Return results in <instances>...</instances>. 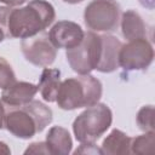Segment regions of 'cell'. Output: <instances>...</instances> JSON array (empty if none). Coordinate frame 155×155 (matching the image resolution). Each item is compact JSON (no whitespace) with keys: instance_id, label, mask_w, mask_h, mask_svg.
Listing matches in <instances>:
<instances>
[{"instance_id":"cell-7","label":"cell","mask_w":155,"mask_h":155,"mask_svg":"<svg viewBox=\"0 0 155 155\" xmlns=\"http://www.w3.org/2000/svg\"><path fill=\"white\" fill-rule=\"evenodd\" d=\"M154 59V48L147 39H136L122 44L119 52V67L130 70H145Z\"/></svg>"},{"instance_id":"cell-16","label":"cell","mask_w":155,"mask_h":155,"mask_svg":"<svg viewBox=\"0 0 155 155\" xmlns=\"http://www.w3.org/2000/svg\"><path fill=\"white\" fill-rule=\"evenodd\" d=\"M155 149V132L148 131L144 134L131 139V153L145 155L153 154Z\"/></svg>"},{"instance_id":"cell-9","label":"cell","mask_w":155,"mask_h":155,"mask_svg":"<svg viewBox=\"0 0 155 155\" xmlns=\"http://www.w3.org/2000/svg\"><path fill=\"white\" fill-rule=\"evenodd\" d=\"M82 28L71 21H59L48 31V39L56 48H73L84 39Z\"/></svg>"},{"instance_id":"cell-21","label":"cell","mask_w":155,"mask_h":155,"mask_svg":"<svg viewBox=\"0 0 155 155\" xmlns=\"http://www.w3.org/2000/svg\"><path fill=\"white\" fill-rule=\"evenodd\" d=\"M29 0H0V2L7 5V6H19V5H23L24 2H27Z\"/></svg>"},{"instance_id":"cell-8","label":"cell","mask_w":155,"mask_h":155,"mask_svg":"<svg viewBox=\"0 0 155 155\" xmlns=\"http://www.w3.org/2000/svg\"><path fill=\"white\" fill-rule=\"evenodd\" d=\"M21 48L24 58L36 67H48L57 57V48L51 44L48 34L44 31L23 39Z\"/></svg>"},{"instance_id":"cell-22","label":"cell","mask_w":155,"mask_h":155,"mask_svg":"<svg viewBox=\"0 0 155 155\" xmlns=\"http://www.w3.org/2000/svg\"><path fill=\"white\" fill-rule=\"evenodd\" d=\"M5 108L2 105V102H0V130L4 127V119H5Z\"/></svg>"},{"instance_id":"cell-5","label":"cell","mask_w":155,"mask_h":155,"mask_svg":"<svg viewBox=\"0 0 155 155\" xmlns=\"http://www.w3.org/2000/svg\"><path fill=\"white\" fill-rule=\"evenodd\" d=\"M121 8L116 0H92L84 11L85 24L91 31L109 33L117 29Z\"/></svg>"},{"instance_id":"cell-4","label":"cell","mask_w":155,"mask_h":155,"mask_svg":"<svg viewBox=\"0 0 155 155\" xmlns=\"http://www.w3.org/2000/svg\"><path fill=\"white\" fill-rule=\"evenodd\" d=\"M113 113L104 103L87 107L73 122V132L80 143H96L111 126Z\"/></svg>"},{"instance_id":"cell-14","label":"cell","mask_w":155,"mask_h":155,"mask_svg":"<svg viewBox=\"0 0 155 155\" xmlns=\"http://www.w3.org/2000/svg\"><path fill=\"white\" fill-rule=\"evenodd\" d=\"M131 137L125 132L114 128L101 145L102 154L105 155H127L131 154Z\"/></svg>"},{"instance_id":"cell-20","label":"cell","mask_w":155,"mask_h":155,"mask_svg":"<svg viewBox=\"0 0 155 155\" xmlns=\"http://www.w3.org/2000/svg\"><path fill=\"white\" fill-rule=\"evenodd\" d=\"M74 154H102L101 148L94 143H81V145L74 151Z\"/></svg>"},{"instance_id":"cell-23","label":"cell","mask_w":155,"mask_h":155,"mask_svg":"<svg viewBox=\"0 0 155 155\" xmlns=\"http://www.w3.org/2000/svg\"><path fill=\"white\" fill-rule=\"evenodd\" d=\"M140 5L144 6V7H148V8H154V0H139Z\"/></svg>"},{"instance_id":"cell-15","label":"cell","mask_w":155,"mask_h":155,"mask_svg":"<svg viewBox=\"0 0 155 155\" xmlns=\"http://www.w3.org/2000/svg\"><path fill=\"white\" fill-rule=\"evenodd\" d=\"M61 82V70L51 68H45L42 70L38 87L44 101L48 103L56 102Z\"/></svg>"},{"instance_id":"cell-6","label":"cell","mask_w":155,"mask_h":155,"mask_svg":"<svg viewBox=\"0 0 155 155\" xmlns=\"http://www.w3.org/2000/svg\"><path fill=\"white\" fill-rule=\"evenodd\" d=\"M101 54V35L94 31H87L82 41L67 50V61L70 68L79 75L90 74L96 69Z\"/></svg>"},{"instance_id":"cell-1","label":"cell","mask_w":155,"mask_h":155,"mask_svg":"<svg viewBox=\"0 0 155 155\" xmlns=\"http://www.w3.org/2000/svg\"><path fill=\"white\" fill-rule=\"evenodd\" d=\"M56 18L54 7L46 0H31L24 7L0 6V29L6 38L27 39L48 28Z\"/></svg>"},{"instance_id":"cell-3","label":"cell","mask_w":155,"mask_h":155,"mask_svg":"<svg viewBox=\"0 0 155 155\" xmlns=\"http://www.w3.org/2000/svg\"><path fill=\"white\" fill-rule=\"evenodd\" d=\"M102 92V82L91 74L68 78L61 82L56 102L63 110L87 108L99 102Z\"/></svg>"},{"instance_id":"cell-13","label":"cell","mask_w":155,"mask_h":155,"mask_svg":"<svg viewBox=\"0 0 155 155\" xmlns=\"http://www.w3.org/2000/svg\"><path fill=\"white\" fill-rule=\"evenodd\" d=\"M46 145L52 155H68L73 148V140L68 130L61 126H53L46 134Z\"/></svg>"},{"instance_id":"cell-19","label":"cell","mask_w":155,"mask_h":155,"mask_svg":"<svg viewBox=\"0 0 155 155\" xmlns=\"http://www.w3.org/2000/svg\"><path fill=\"white\" fill-rule=\"evenodd\" d=\"M24 154H50L46 142H34L29 144V147L25 149Z\"/></svg>"},{"instance_id":"cell-25","label":"cell","mask_w":155,"mask_h":155,"mask_svg":"<svg viewBox=\"0 0 155 155\" xmlns=\"http://www.w3.org/2000/svg\"><path fill=\"white\" fill-rule=\"evenodd\" d=\"M5 38H6V36H5V33H4V31L0 29V42H1V41H2Z\"/></svg>"},{"instance_id":"cell-24","label":"cell","mask_w":155,"mask_h":155,"mask_svg":"<svg viewBox=\"0 0 155 155\" xmlns=\"http://www.w3.org/2000/svg\"><path fill=\"white\" fill-rule=\"evenodd\" d=\"M63 1L67 2V4H79V2H81L84 0H63Z\"/></svg>"},{"instance_id":"cell-12","label":"cell","mask_w":155,"mask_h":155,"mask_svg":"<svg viewBox=\"0 0 155 155\" xmlns=\"http://www.w3.org/2000/svg\"><path fill=\"white\" fill-rule=\"evenodd\" d=\"M121 31L126 40L132 41L136 39H147V25L140 15L134 10H127L122 13Z\"/></svg>"},{"instance_id":"cell-10","label":"cell","mask_w":155,"mask_h":155,"mask_svg":"<svg viewBox=\"0 0 155 155\" xmlns=\"http://www.w3.org/2000/svg\"><path fill=\"white\" fill-rule=\"evenodd\" d=\"M122 42L114 35H101V54L96 69L101 73H113L119 68V52Z\"/></svg>"},{"instance_id":"cell-18","label":"cell","mask_w":155,"mask_h":155,"mask_svg":"<svg viewBox=\"0 0 155 155\" xmlns=\"http://www.w3.org/2000/svg\"><path fill=\"white\" fill-rule=\"evenodd\" d=\"M15 81L17 80H16V75L12 67L5 58L0 57V88L4 90L11 84H13Z\"/></svg>"},{"instance_id":"cell-2","label":"cell","mask_w":155,"mask_h":155,"mask_svg":"<svg viewBox=\"0 0 155 155\" xmlns=\"http://www.w3.org/2000/svg\"><path fill=\"white\" fill-rule=\"evenodd\" d=\"M52 110L40 101L31 99L21 107H8L5 111L4 127L15 137L29 139L40 133L52 121Z\"/></svg>"},{"instance_id":"cell-11","label":"cell","mask_w":155,"mask_h":155,"mask_svg":"<svg viewBox=\"0 0 155 155\" xmlns=\"http://www.w3.org/2000/svg\"><path fill=\"white\" fill-rule=\"evenodd\" d=\"M38 91V85L25 81H15L2 90L1 102L8 107H21L34 99Z\"/></svg>"},{"instance_id":"cell-17","label":"cell","mask_w":155,"mask_h":155,"mask_svg":"<svg viewBox=\"0 0 155 155\" xmlns=\"http://www.w3.org/2000/svg\"><path fill=\"white\" fill-rule=\"evenodd\" d=\"M137 125L144 132L154 131V107L153 105H144L139 109L137 114Z\"/></svg>"}]
</instances>
